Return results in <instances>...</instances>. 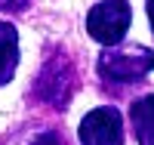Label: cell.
<instances>
[{"label":"cell","instance_id":"obj_1","mask_svg":"<svg viewBox=\"0 0 154 145\" xmlns=\"http://www.w3.org/2000/svg\"><path fill=\"white\" fill-rule=\"evenodd\" d=\"M154 71V52L142 43H117L99 56V77L108 84H133Z\"/></svg>","mask_w":154,"mask_h":145},{"label":"cell","instance_id":"obj_2","mask_svg":"<svg viewBox=\"0 0 154 145\" xmlns=\"http://www.w3.org/2000/svg\"><path fill=\"white\" fill-rule=\"evenodd\" d=\"M130 22H133V9L126 0H99L86 12V31L102 46H117L123 34L130 31Z\"/></svg>","mask_w":154,"mask_h":145},{"label":"cell","instance_id":"obj_3","mask_svg":"<svg viewBox=\"0 0 154 145\" xmlns=\"http://www.w3.org/2000/svg\"><path fill=\"white\" fill-rule=\"evenodd\" d=\"M71 90H74V71H71V62L62 56V52H56V56L43 65L40 77L34 80V93H37V99H40V102L62 108V105L71 99Z\"/></svg>","mask_w":154,"mask_h":145},{"label":"cell","instance_id":"obj_4","mask_svg":"<svg viewBox=\"0 0 154 145\" xmlns=\"http://www.w3.org/2000/svg\"><path fill=\"white\" fill-rule=\"evenodd\" d=\"M77 136H80V145H123V117L111 105L93 108L80 121Z\"/></svg>","mask_w":154,"mask_h":145},{"label":"cell","instance_id":"obj_5","mask_svg":"<svg viewBox=\"0 0 154 145\" xmlns=\"http://www.w3.org/2000/svg\"><path fill=\"white\" fill-rule=\"evenodd\" d=\"M130 124H133V133H136L139 145H154V93L133 102Z\"/></svg>","mask_w":154,"mask_h":145},{"label":"cell","instance_id":"obj_6","mask_svg":"<svg viewBox=\"0 0 154 145\" xmlns=\"http://www.w3.org/2000/svg\"><path fill=\"white\" fill-rule=\"evenodd\" d=\"M19 68V31L9 22H0V87L12 80Z\"/></svg>","mask_w":154,"mask_h":145},{"label":"cell","instance_id":"obj_7","mask_svg":"<svg viewBox=\"0 0 154 145\" xmlns=\"http://www.w3.org/2000/svg\"><path fill=\"white\" fill-rule=\"evenodd\" d=\"M3 145H62L59 133L49 127H40V124H25L19 127L16 133H9Z\"/></svg>","mask_w":154,"mask_h":145},{"label":"cell","instance_id":"obj_8","mask_svg":"<svg viewBox=\"0 0 154 145\" xmlns=\"http://www.w3.org/2000/svg\"><path fill=\"white\" fill-rule=\"evenodd\" d=\"M22 3H25V0H0V9H16Z\"/></svg>","mask_w":154,"mask_h":145},{"label":"cell","instance_id":"obj_9","mask_svg":"<svg viewBox=\"0 0 154 145\" xmlns=\"http://www.w3.org/2000/svg\"><path fill=\"white\" fill-rule=\"evenodd\" d=\"M145 6H148V22H151V31H154V0H145Z\"/></svg>","mask_w":154,"mask_h":145}]
</instances>
